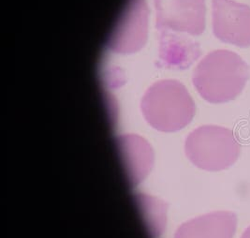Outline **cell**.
Wrapping results in <instances>:
<instances>
[{
	"label": "cell",
	"instance_id": "obj_1",
	"mask_svg": "<svg viewBox=\"0 0 250 238\" xmlns=\"http://www.w3.org/2000/svg\"><path fill=\"white\" fill-rule=\"evenodd\" d=\"M250 78V66L238 54L219 49L200 61L194 69L192 82L206 102L222 104L235 100Z\"/></svg>",
	"mask_w": 250,
	"mask_h": 238
},
{
	"label": "cell",
	"instance_id": "obj_2",
	"mask_svg": "<svg viewBox=\"0 0 250 238\" xmlns=\"http://www.w3.org/2000/svg\"><path fill=\"white\" fill-rule=\"evenodd\" d=\"M142 111L153 128L171 132L182 130L191 122L196 107L184 85L175 80H164L146 92Z\"/></svg>",
	"mask_w": 250,
	"mask_h": 238
},
{
	"label": "cell",
	"instance_id": "obj_3",
	"mask_svg": "<svg viewBox=\"0 0 250 238\" xmlns=\"http://www.w3.org/2000/svg\"><path fill=\"white\" fill-rule=\"evenodd\" d=\"M186 154L200 169L220 172L232 166L238 159L241 145L234 132L220 126H202L186 141Z\"/></svg>",
	"mask_w": 250,
	"mask_h": 238
},
{
	"label": "cell",
	"instance_id": "obj_4",
	"mask_svg": "<svg viewBox=\"0 0 250 238\" xmlns=\"http://www.w3.org/2000/svg\"><path fill=\"white\" fill-rule=\"evenodd\" d=\"M157 26L161 31L203 34L205 29V0H155Z\"/></svg>",
	"mask_w": 250,
	"mask_h": 238
},
{
	"label": "cell",
	"instance_id": "obj_5",
	"mask_svg": "<svg viewBox=\"0 0 250 238\" xmlns=\"http://www.w3.org/2000/svg\"><path fill=\"white\" fill-rule=\"evenodd\" d=\"M216 39L240 48L250 47V7L234 0H212Z\"/></svg>",
	"mask_w": 250,
	"mask_h": 238
},
{
	"label": "cell",
	"instance_id": "obj_6",
	"mask_svg": "<svg viewBox=\"0 0 250 238\" xmlns=\"http://www.w3.org/2000/svg\"><path fill=\"white\" fill-rule=\"evenodd\" d=\"M147 31V9L144 0H130L110 37L109 47L117 53H132L144 45Z\"/></svg>",
	"mask_w": 250,
	"mask_h": 238
},
{
	"label": "cell",
	"instance_id": "obj_7",
	"mask_svg": "<svg viewBox=\"0 0 250 238\" xmlns=\"http://www.w3.org/2000/svg\"><path fill=\"white\" fill-rule=\"evenodd\" d=\"M237 216L230 211H216L184 223L175 238H233Z\"/></svg>",
	"mask_w": 250,
	"mask_h": 238
},
{
	"label": "cell",
	"instance_id": "obj_8",
	"mask_svg": "<svg viewBox=\"0 0 250 238\" xmlns=\"http://www.w3.org/2000/svg\"><path fill=\"white\" fill-rule=\"evenodd\" d=\"M198 45L190 40L162 31L160 40V59L170 68H184L199 57Z\"/></svg>",
	"mask_w": 250,
	"mask_h": 238
},
{
	"label": "cell",
	"instance_id": "obj_9",
	"mask_svg": "<svg viewBox=\"0 0 250 238\" xmlns=\"http://www.w3.org/2000/svg\"><path fill=\"white\" fill-rule=\"evenodd\" d=\"M241 238H250V226L246 229V231L244 232V234L242 235Z\"/></svg>",
	"mask_w": 250,
	"mask_h": 238
}]
</instances>
